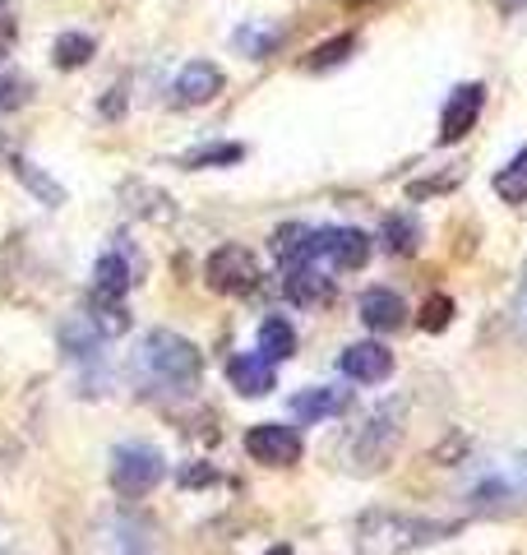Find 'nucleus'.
Here are the masks:
<instances>
[{
	"instance_id": "1",
	"label": "nucleus",
	"mask_w": 527,
	"mask_h": 555,
	"mask_svg": "<svg viewBox=\"0 0 527 555\" xmlns=\"http://www.w3.org/2000/svg\"><path fill=\"white\" fill-rule=\"evenodd\" d=\"M459 524H435V518L416 514H394V509H371L357 518V551L361 555H408L445 537Z\"/></svg>"
},
{
	"instance_id": "2",
	"label": "nucleus",
	"mask_w": 527,
	"mask_h": 555,
	"mask_svg": "<svg viewBox=\"0 0 527 555\" xmlns=\"http://www.w3.org/2000/svg\"><path fill=\"white\" fill-rule=\"evenodd\" d=\"M144 366L163 379V385H195L204 361H200V347L171 334V328H153V334L144 338Z\"/></svg>"
},
{
	"instance_id": "3",
	"label": "nucleus",
	"mask_w": 527,
	"mask_h": 555,
	"mask_svg": "<svg viewBox=\"0 0 527 555\" xmlns=\"http://www.w3.org/2000/svg\"><path fill=\"white\" fill-rule=\"evenodd\" d=\"M157 481H163V454H157V449H149V444H120L112 454V486L126 500L149 495Z\"/></svg>"
},
{
	"instance_id": "4",
	"label": "nucleus",
	"mask_w": 527,
	"mask_h": 555,
	"mask_svg": "<svg viewBox=\"0 0 527 555\" xmlns=\"http://www.w3.org/2000/svg\"><path fill=\"white\" fill-rule=\"evenodd\" d=\"M204 278H208L214 292H222V297H245V292L259 287V264L245 246H218L214 255H208Z\"/></svg>"
},
{
	"instance_id": "5",
	"label": "nucleus",
	"mask_w": 527,
	"mask_h": 555,
	"mask_svg": "<svg viewBox=\"0 0 527 555\" xmlns=\"http://www.w3.org/2000/svg\"><path fill=\"white\" fill-rule=\"evenodd\" d=\"M245 454L264 467H292V463H301V436L292 426L264 422L245 430Z\"/></svg>"
},
{
	"instance_id": "6",
	"label": "nucleus",
	"mask_w": 527,
	"mask_h": 555,
	"mask_svg": "<svg viewBox=\"0 0 527 555\" xmlns=\"http://www.w3.org/2000/svg\"><path fill=\"white\" fill-rule=\"evenodd\" d=\"M314 259H329L333 269H361L371 259V236L361 228H320L314 232Z\"/></svg>"
},
{
	"instance_id": "7",
	"label": "nucleus",
	"mask_w": 527,
	"mask_h": 555,
	"mask_svg": "<svg viewBox=\"0 0 527 555\" xmlns=\"http://www.w3.org/2000/svg\"><path fill=\"white\" fill-rule=\"evenodd\" d=\"M481 102H486L481 83H463V89H453V98L445 102V116H439V139H445V144H459V139L477 126Z\"/></svg>"
},
{
	"instance_id": "8",
	"label": "nucleus",
	"mask_w": 527,
	"mask_h": 555,
	"mask_svg": "<svg viewBox=\"0 0 527 555\" xmlns=\"http://www.w3.org/2000/svg\"><path fill=\"white\" fill-rule=\"evenodd\" d=\"M338 366L347 379H361V385H380V379L394 375V352L384 343H351L338 357Z\"/></svg>"
},
{
	"instance_id": "9",
	"label": "nucleus",
	"mask_w": 527,
	"mask_h": 555,
	"mask_svg": "<svg viewBox=\"0 0 527 555\" xmlns=\"http://www.w3.org/2000/svg\"><path fill=\"white\" fill-rule=\"evenodd\" d=\"M398 436H402L398 412H394V408H380V412L371 416V426L361 430V440H357V459H361V467H380L384 459L394 454Z\"/></svg>"
},
{
	"instance_id": "10",
	"label": "nucleus",
	"mask_w": 527,
	"mask_h": 555,
	"mask_svg": "<svg viewBox=\"0 0 527 555\" xmlns=\"http://www.w3.org/2000/svg\"><path fill=\"white\" fill-rule=\"evenodd\" d=\"M227 379H232V389L245 393V398H264L269 389H278V371L273 361L264 352H241L227 361Z\"/></svg>"
},
{
	"instance_id": "11",
	"label": "nucleus",
	"mask_w": 527,
	"mask_h": 555,
	"mask_svg": "<svg viewBox=\"0 0 527 555\" xmlns=\"http://www.w3.org/2000/svg\"><path fill=\"white\" fill-rule=\"evenodd\" d=\"M218 93H222V69L214 61H190L176 75V102L181 107H200V102H214Z\"/></svg>"
},
{
	"instance_id": "12",
	"label": "nucleus",
	"mask_w": 527,
	"mask_h": 555,
	"mask_svg": "<svg viewBox=\"0 0 527 555\" xmlns=\"http://www.w3.org/2000/svg\"><path fill=\"white\" fill-rule=\"evenodd\" d=\"M357 315H361V324H371L375 334H394V328H402V320H408V310H402V297H398V292H389V287H371V292H361Z\"/></svg>"
},
{
	"instance_id": "13",
	"label": "nucleus",
	"mask_w": 527,
	"mask_h": 555,
	"mask_svg": "<svg viewBox=\"0 0 527 555\" xmlns=\"http://www.w3.org/2000/svg\"><path fill=\"white\" fill-rule=\"evenodd\" d=\"M126 292H130V269L120 255H102L98 269H93V297L88 306H126Z\"/></svg>"
},
{
	"instance_id": "14",
	"label": "nucleus",
	"mask_w": 527,
	"mask_h": 555,
	"mask_svg": "<svg viewBox=\"0 0 527 555\" xmlns=\"http://www.w3.org/2000/svg\"><path fill=\"white\" fill-rule=\"evenodd\" d=\"M273 255L283 269H306L314 264V228L306 222H287V228L273 232Z\"/></svg>"
},
{
	"instance_id": "15",
	"label": "nucleus",
	"mask_w": 527,
	"mask_h": 555,
	"mask_svg": "<svg viewBox=\"0 0 527 555\" xmlns=\"http://www.w3.org/2000/svg\"><path fill=\"white\" fill-rule=\"evenodd\" d=\"M347 403H351V393L347 389H301L292 398V416L296 422H324V416H338V412H347Z\"/></svg>"
},
{
	"instance_id": "16",
	"label": "nucleus",
	"mask_w": 527,
	"mask_h": 555,
	"mask_svg": "<svg viewBox=\"0 0 527 555\" xmlns=\"http://www.w3.org/2000/svg\"><path fill=\"white\" fill-rule=\"evenodd\" d=\"M287 297L296 301V306H324V301H333V283L329 278L314 269V264H306V269H287Z\"/></svg>"
},
{
	"instance_id": "17",
	"label": "nucleus",
	"mask_w": 527,
	"mask_h": 555,
	"mask_svg": "<svg viewBox=\"0 0 527 555\" xmlns=\"http://www.w3.org/2000/svg\"><path fill=\"white\" fill-rule=\"evenodd\" d=\"M259 352L269 361H287L296 352V328L283 315H269L259 324Z\"/></svg>"
},
{
	"instance_id": "18",
	"label": "nucleus",
	"mask_w": 527,
	"mask_h": 555,
	"mask_svg": "<svg viewBox=\"0 0 527 555\" xmlns=\"http://www.w3.org/2000/svg\"><path fill=\"white\" fill-rule=\"evenodd\" d=\"M496 195L504 199V204H527V144L509 158V167L496 177Z\"/></svg>"
},
{
	"instance_id": "19",
	"label": "nucleus",
	"mask_w": 527,
	"mask_h": 555,
	"mask_svg": "<svg viewBox=\"0 0 527 555\" xmlns=\"http://www.w3.org/2000/svg\"><path fill=\"white\" fill-rule=\"evenodd\" d=\"M384 246H389V255H416V246H421L416 218H412V214L384 218Z\"/></svg>"
},
{
	"instance_id": "20",
	"label": "nucleus",
	"mask_w": 527,
	"mask_h": 555,
	"mask_svg": "<svg viewBox=\"0 0 527 555\" xmlns=\"http://www.w3.org/2000/svg\"><path fill=\"white\" fill-rule=\"evenodd\" d=\"M51 56H56L61 69H79V65H88V56H93V38H88V33H61L56 47H51Z\"/></svg>"
},
{
	"instance_id": "21",
	"label": "nucleus",
	"mask_w": 527,
	"mask_h": 555,
	"mask_svg": "<svg viewBox=\"0 0 527 555\" xmlns=\"http://www.w3.org/2000/svg\"><path fill=\"white\" fill-rule=\"evenodd\" d=\"M351 51H357V38H351V33H343V38H333V42H324V47H314L310 56H306V69H333V65H343Z\"/></svg>"
},
{
	"instance_id": "22",
	"label": "nucleus",
	"mask_w": 527,
	"mask_h": 555,
	"mask_svg": "<svg viewBox=\"0 0 527 555\" xmlns=\"http://www.w3.org/2000/svg\"><path fill=\"white\" fill-rule=\"evenodd\" d=\"M449 324H453V301L439 292V297H430L421 306V328H426V334H445Z\"/></svg>"
},
{
	"instance_id": "23",
	"label": "nucleus",
	"mask_w": 527,
	"mask_h": 555,
	"mask_svg": "<svg viewBox=\"0 0 527 555\" xmlns=\"http://www.w3.org/2000/svg\"><path fill=\"white\" fill-rule=\"evenodd\" d=\"M245 149L241 144H214V149H195L185 158V167H222V163H241Z\"/></svg>"
},
{
	"instance_id": "24",
	"label": "nucleus",
	"mask_w": 527,
	"mask_h": 555,
	"mask_svg": "<svg viewBox=\"0 0 527 555\" xmlns=\"http://www.w3.org/2000/svg\"><path fill=\"white\" fill-rule=\"evenodd\" d=\"M236 47L250 51L255 61H264V56H269V51L278 47V28H241V33H236Z\"/></svg>"
},
{
	"instance_id": "25",
	"label": "nucleus",
	"mask_w": 527,
	"mask_h": 555,
	"mask_svg": "<svg viewBox=\"0 0 527 555\" xmlns=\"http://www.w3.org/2000/svg\"><path fill=\"white\" fill-rule=\"evenodd\" d=\"M14 171H20V177L33 185V190H38V195L47 199V204H65V190L56 185V181H47L42 177V171L38 167H33V163H24V158H14Z\"/></svg>"
},
{
	"instance_id": "26",
	"label": "nucleus",
	"mask_w": 527,
	"mask_h": 555,
	"mask_svg": "<svg viewBox=\"0 0 527 555\" xmlns=\"http://www.w3.org/2000/svg\"><path fill=\"white\" fill-rule=\"evenodd\" d=\"M181 481L185 486H208V481H214V473H208V467H190V473H181Z\"/></svg>"
},
{
	"instance_id": "27",
	"label": "nucleus",
	"mask_w": 527,
	"mask_h": 555,
	"mask_svg": "<svg viewBox=\"0 0 527 555\" xmlns=\"http://www.w3.org/2000/svg\"><path fill=\"white\" fill-rule=\"evenodd\" d=\"M500 5H504V10H518V5H523V0H500Z\"/></svg>"
},
{
	"instance_id": "28",
	"label": "nucleus",
	"mask_w": 527,
	"mask_h": 555,
	"mask_svg": "<svg viewBox=\"0 0 527 555\" xmlns=\"http://www.w3.org/2000/svg\"><path fill=\"white\" fill-rule=\"evenodd\" d=\"M269 555H292V546H273V551H269Z\"/></svg>"
},
{
	"instance_id": "29",
	"label": "nucleus",
	"mask_w": 527,
	"mask_h": 555,
	"mask_svg": "<svg viewBox=\"0 0 527 555\" xmlns=\"http://www.w3.org/2000/svg\"><path fill=\"white\" fill-rule=\"evenodd\" d=\"M523 315H527V292H523Z\"/></svg>"
},
{
	"instance_id": "30",
	"label": "nucleus",
	"mask_w": 527,
	"mask_h": 555,
	"mask_svg": "<svg viewBox=\"0 0 527 555\" xmlns=\"http://www.w3.org/2000/svg\"><path fill=\"white\" fill-rule=\"evenodd\" d=\"M351 5H357V0H351Z\"/></svg>"
}]
</instances>
